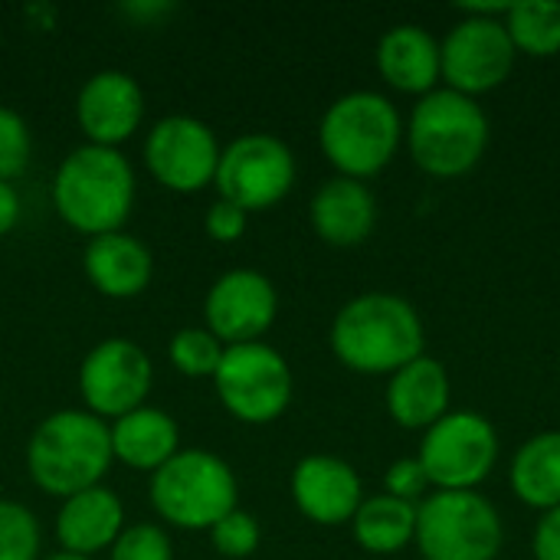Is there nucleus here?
I'll list each match as a JSON object with an SVG mask.
<instances>
[{"label": "nucleus", "mask_w": 560, "mask_h": 560, "mask_svg": "<svg viewBox=\"0 0 560 560\" xmlns=\"http://www.w3.org/2000/svg\"><path fill=\"white\" fill-rule=\"evenodd\" d=\"M213 387L233 420L246 427H266L289 410L295 381L289 361L272 345L249 341L223 351Z\"/></svg>", "instance_id": "6e6552de"}, {"label": "nucleus", "mask_w": 560, "mask_h": 560, "mask_svg": "<svg viewBox=\"0 0 560 560\" xmlns=\"http://www.w3.org/2000/svg\"><path fill=\"white\" fill-rule=\"evenodd\" d=\"M213 128L194 115H164L144 138V167L171 194H200L213 184L220 164Z\"/></svg>", "instance_id": "9b49d317"}, {"label": "nucleus", "mask_w": 560, "mask_h": 560, "mask_svg": "<svg viewBox=\"0 0 560 560\" xmlns=\"http://www.w3.org/2000/svg\"><path fill=\"white\" fill-rule=\"evenodd\" d=\"M404 141V118L381 92H348L335 98L318 121V144L338 177L368 180L381 174Z\"/></svg>", "instance_id": "20e7f679"}, {"label": "nucleus", "mask_w": 560, "mask_h": 560, "mask_svg": "<svg viewBox=\"0 0 560 560\" xmlns=\"http://www.w3.org/2000/svg\"><path fill=\"white\" fill-rule=\"evenodd\" d=\"M387 413L404 430H430L450 413V374L436 358H413L407 368L390 374Z\"/></svg>", "instance_id": "412c9836"}, {"label": "nucleus", "mask_w": 560, "mask_h": 560, "mask_svg": "<svg viewBox=\"0 0 560 560\" xmlns=\"http://www.w3.org/2000/svg\"><path fill=\"white\" fill-rule=\"evenodd\" d=\"M502 23L512 36L515 52L535 59H551L560 52V3H548V0L512 3Z\"/></svg>", "instance_id": "393cba45"}, {"label": "nucleus", "mask_w": 560, "mask_h": 560, "mask_svg": "<svg viewBox=\"0 0 560 560\" xmlns=\"http://www.w3.org/2000/svg\"><path fill=\"white\" fill-rule=\"evenodd\" d=\"M210 541H213V548H217L220 558H253V555L259 551L262 528H259L256 515H249V512H243V509H233L230 515H223V518L210 528Z\"/></svg>", "instance_id": "cd10ccee"}, {"label": "nucleus", "mask_w": 560, "mask_h": 560, "mask_svg": "<svg viewBox=\"0 0 560 560\" xmlns=\"http://www.w3.org/2000/svg\"><path fill=\"white\" fill-rule=\"evenodd\" d=\"M154 384L148 351L131 338H105L79 364V394L89 413L112 423L144 407Z\"/></svg>", "instance_id": "f8f14e48"}, {"label": "nucleus", "mask_w": 560, "mask_h": 560, "mask_svg": "<svg viewBox=\"0 0 560 560\" xmlns=\"http://www.w3.org/2000/svg\"><path fill=\"white\" fill-rule=\"evenodd\" d=\"M30 154H33V135L26 118L16 108L0 105V180L13 184L26 171Z\"/></svg>", "instance_id": "c85d7f7f"}, {"label": "nucleus", "mask_w": 560, "mask_h": 560, "mask_svg": "<svg viewBox=\"0 0 560 560\" xmlns=\"http://www.w3.org/2000/svg\"><path fill=\"white\" fill-rule=\"evenodd\" d=\"M43 532L36 515L13 499H0V560H39Z\"/></svg>", "instance_id": "bb28decb"}, {"label": "nucleus", "mask_w": 560, "mask_h": 560, "mask_svg": "<svg viewBox=\"0 0 560 560\" xmlns=\"http://www.w3.org/2000/svg\"><path fill=\"white\" fill-rule=\"evenodd\" d=\"M384 489L387 495L394 499H404L410 505H420L427 499V489H430V479L420 466V459H397L387 476H384Z\"/></svg>", "instance_id": "7c9ffc66"}, {"label": "nucleus", "mask_w": 560, "mask_h": 560, "mask_svg": "<svg viewBox=\"0 0 560 560\" xmlns=\"http://www.w3.org/2000/svg\"><path fill=\"white\" fill-rule=\"evenodd\" d=\"M423 560H495L502 551V515L479 492H433L417 505Z\"/></svg>", "instance_id": "0eeeda50"}, {"label": "nucleus", "mask_w": 560, "mask_h": 560, "mask_svg": "<svg viewBox=\"0 0 560 560\" xmlns=\"http://www.w3.org/2000/svg\"><path fill=\"white\" fill-rule=\"evenodd\" d=\"M20 213H23V203H20L16 187L10 180H0V236H7L20 223Z\"/></svg>", "instance_id": "72a5a7b5"}, {"label": "nucleus", "mask_w": 560, "mask_h": 560, "mask_svg": "<svg viewBox=\"0 0 560 560\" xmlns=\"http://www.w3.org/2000/svg\"><path fill=\"white\" fill-rule=\"evenodd\" d=\"M108 560H174V545L167 532L154 522L125 525V532L108 548Z\"/></svg>", "instance_id": "c756f323"}, {"label": "nucleus", "mask_w": 560, "mask_h": 560, "mask_svg": "<svg viewBox=\"0 0 560 560\" xmlns=\"http://www.w3.org/2000/svg\"><path fill=\"white\" fill-rule=\"evenodd\" d=\"M23 459L33 486L46 495L69 499L95 489L115 463L108 423L89 410H56L36 423Z\"/></svg>", "instance_id": "7ed1b4c3"}, {"label": "nucleus", "mask_w": 560, "mask_h": 560, "mask_svg": "<svg viewBox=\"0 0 560 560\" xmlns=\"http://www.w3.org/2000/svg\"><path fill=\"white\" fill-rule=\"evenodd\" d=\"M141 118L144 92L125 69L92 72L75 95V121L85 135V144L118 148L141 128Z\"/></svg>", "instance_id": "2eb2a0df"}, {"label": "nucleus", "mask_w": 560, "mask_h": 560, "mask_svg": "<svg viewBox=\"0 0 560 560\" xmlns=\"http://www.w3.org/2000/svg\"><path fill=\"white\" fill-rule=\"evenodd\" d=\"M289 492L295 509L315 525H348L364 502L361 476L338 456H305L295 463Z\"/></svg>", "instance_id": "dca6fc26"}, {"label": "nucleus", "mask_w": 560, "mask_h": 560, "mask_svg": "<svg viewBox=\"0 0 560 560\" xmlns=\"http://www.w3.org/2000/svg\"><path fill=\"white\" fill-rule=\"evenodd\" d=\"M135 171L118 148L79 144L72 148L52 177V207L59 220L95 240L118 233L135 210Z\"/></svg>", "instance_id": "f03ea898"}, {"label": "nucleus", "mask_w": 560, "mask_h": 560, "mask_svg": "<svg viewBox=\"0 0 560 560\" xmlns=\"http://www.w3.org/2000/svg\"><path fill=\"white\" fill-rule=\"evenodd\" d=\"M351 528H354V541L368 555H397L417 535V505L394 499L387 492L371 495L354 512Z\"/></svg>", "instance_id": "b1692460"}, {"label": "nucleus", "mask_w": 560, "mask_h": 560, "mask_svg": "<svg viewBox=\"0 0 560 560\" xmlns=\"http://www.w3.org/2000/svg\"><path fill=\"white\" fill-rule=\"evenodd\" d=\"M417 459L436 492H476L499 463V433L476 410H450L423 433Z\"/></svg>", "instance_id": "1a4fd4ad"}, {"label": "nucleus", "mask_w": 560, "mask_h": 560, "mask_svg": "<svg viewBox=\"0 0 560 560\" xmlns=\"http://www.w3.org/2000/svg\"><path fill=\"white\" fill-rule=\"evenodd\" d=\"M246 226H249V213L240 210L236 203L223 200V197H217L203 217V230L217 243H236L246 233Z\"/></svg>", "instance_id": "2f4dec72"}, {"label": "nucleus", "mask_w": 560, "mask_h": 560, "mask_svg": "<svg viewBox=\"0 0 560 560\" xmlns=\"http://www.w3.org/2000/svg\"><path fill=\"white\" fill-rule=\"evenodd\" d=\"M377 72L381 79L407 95H430L436 89L440 75V39L417 26V23H400L390 26L381 43H377Z\"/></svg>", "instance_id": "aec40b11"}, {"label": "nucleus", "mask_w": 560, "mask_h": 560, "mask_svg": "<svg viewBox=\"0 0 560 560\" xmlns=\"http://www.w3.org/2000/svg\"><path fill=\"white\" fill-rule=\"evenodd\" d=\"M148 499L164 525L180 532H210L223 515L240 509V482L230 463L217 453L184 446L151 472Z\"/></svg>", "instance_id": "423d86ee"}, {"label": "nucleus", "mask_w": 560, "mask_h": 560, "mask_svg": "<svg viewBox=\"0 0 560 560\" xmlns=\"http://www.w3.org/2000/svg\"><path fill=\"white\" fill-rule=\"evenodd\" d=\"M312 230L322 243L351 249L361 246L377 226V200L364 180L331 177L325 180L308 207Z\"/></svg>", "instance_id": "6ab92c4d"}, {"label": "nucleus", "mask_w": 560, "mask_h": 560, "mask_svg": "<svg viewBox=\"0 0 560 560\" xmlns=\"http://www.w3.org/2000/svg\"><path fill=\"white\" fill-rule=\"evenodd\" d=\"M125 532V505L108 486H95L62 499L56 512V541L62 555L92 558L108 551Z\"/></svg>", "instance_id": "f3484780"}, {"label": "nucleus", "mask_w": 560, "mask_h": 560, "mask_svg": "<svg viewBox=\"0 0 560 560\" xmlns=\"http://www.w3.org/2000/svg\"><path fill=\"white\" fill-rule=\"evenodd\" d=\"M512 492L522 505L551 512L560 505V433L548 430L525 440L509 472Z\"/></svg>", "instance_id": "5701e85b"}, {"label": "nucleus", "mask_w": 560, "mask_h": 560, "mask_svg": "<svg viewBox=\"0 0 560 560\" xmlns=\"http://www.w3.org/2000/svg\"><path fill=\"white\" fill-rule=\"evenodd\" d=\"M407 148L420 171L430 177L469 174L489 148L486 108L453 89H433L423 95L407 121Z\"/></svg>", "instance_id": "39448f33"}, {"label": "nucleus", "mask_w": 560, "mask_h": 560, "mask_svg": "<svg viewBox=\"0 0 560 560\" xmlns=\"http://www.w3.org/2000/svg\"><path fill=\"white\" fill-rule=\"evenodd\" d=\"M535 560H560V505L551 512H541V522L532 538Z\"/></svg>", "instance_id": "473e14b6"}, {"label": "nucleus", "mask_w": 560, "mask_h": 560, "mask_svg": "<svg viewBox=\"0 0 560 560\" xmlns=\"http://www.w3.org/2000/svg\"><path fill=\"white\" fill-rule=\"evenodd\" d=\"M276 315H279V292L272 279L256 269L223 272L207 289L203 299V328L226 348L262 341Z\"/></svg>", "instance_id": "4468645a"}, {"label": "nucleus", "mask_w": 560, "mask_h": 560, "mask_svg": "<svg viewBox=\"0 0 560 560\" xmlns=\"http://www.w3.org/2000/svg\"><path fill=\"white\" fill-rule=\"evenodd\" d=\"M295 184L292 148L269 131H246L220 151L213 187L223 200L246 213L269 210L289 197Z\"/></svg>", "instance_id": "9d476101"}, {"label": "nucleus", "mask_w": 560, "mask_h": 560, "mask_svg": "<svg viewBox=\"0 0 560 560\" xmlns=\"http://www.w3.org/2000/svg\"><path fill=\"white\" fill-rule=\"evenodd\" d=\"M515 46L502 20L463 16L440 43V75L459 95H486L515 69Z\"/></svg>", "instance_id": "ddd939ff"}, {"label": "nucleus", "mask_w": 560, "mask_h": 560, "mask_svg": "<svg viewBox=\"0 0 560 560\" xmlns=\"http://www.w3.org/2000/svg\"><path fill=\"white\" fill-rule=\"evenodd\" d=\"M112 456L138 472H158L167 459H174L180 446V427L167 410L138 407L108 423Z\"/></svg>", "instance_id": "4be33fe9"}, {"label": "nucleus", "mask_w": 560, "mask_h": 560, "mask_svg": "<svg viewBox=\"0 0 560 560\" xmlns=\"http://www.w3.org/2000/svg\"><path fill=\"white\" fill-rule=\"evenodd\" d=\"M223 351H226V345L217 341L207 328H180V331H174V338L167 345V361L184 377H194V381L210 377L213 381V374L223 361Z\"/></svg>", "instance_id": "a878e982"}, {"label": "nucleus", "mask_w": 560, "mask_h": 560, "mask_svg": "<svg viewBox=\"0 0 560 560\" xmlns=\"http://www.w3.org/2000/svg\"><path fill=\"white\" fill-rule=\"evenodd\" d=\"M82 269L98 295L125 302V299H138L151 285L154 256L138 236L118 230L85 243Z\"/></svg>", "instance_id": "a211bd4d"}, {"label": "nucleus", "mask_w": 560, "mask_h": 560, "mask_svg": "<svg viewBox=\"0 0 560 560\" xmlns=\"http://www.w3.org/2000/svg\"><path fill=\"white\" fill-rule=\"evenodd\" d=\"M331 354L354 374H397L423 354V322L394 292H364L345 302L328 331Z\"/></svg>", "instance_id": "f257e3e1"}, {"label": "nucleus", "mask_w": 560, "mask_h": 560, "mask_svg": "<svg viewBox=\"0 0 560 560\" xmlns=\"http://www.w3.org/2000/svg\"><path fill=\"white\" fill-rule=\"evenodd\" d=\"M46 560H92V558H75V555H62V551H59V555H52V558H46Z\"/></svg>", "instance_id": "f704fd0d"}]
</instances>
